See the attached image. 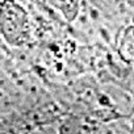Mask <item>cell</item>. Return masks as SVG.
I'll return each mask as SVG.
<instances>
[{
  "label": "cell",
  "instance_id": "1",
  "mask_svg": "<svg viewBox=\"0 0 134 134\" xmlns=\"http://www.w3.org/2000/svg\"><path fill=\"white\" fill-rule=\"evenodd\" d=\"M0 29L5 41L12 46H20L29 40V16L13 0H4L0 7Z\"/></svg>",
  "mask_w": 134,
  "mask_h": 134
},
{
  "label": "cell",
  "instance_id": "2",
  "mask_svg": "<svg viewBox=\"0 0 134 134\" xmlns=\"http://www.w3.org/2000/svg\"><path fill=\"white\" fill-rule=\"evenodd\" d=\"M96 134H131V118L116 117L100 122Z\"/></svg>",
  "mask_w": 134,
  "mask_h": 134
},
{
  "label": "cell",
  "instance_id": "3",
  "mask_svg": "<svg viewBox=\"0 0 134 134\" xmlns=\"http://www.w3.org/2000/svg\"><path fill=\"white\" fill-rule=\"evenodd\" d=\"M118 54L126 62H131L133 59V26L131 25L126 26L125 32L121 34L120 43H118Z\"/></svg>",
  "mask_w": 134,
  "mask_h": 134
}]
</instances>
